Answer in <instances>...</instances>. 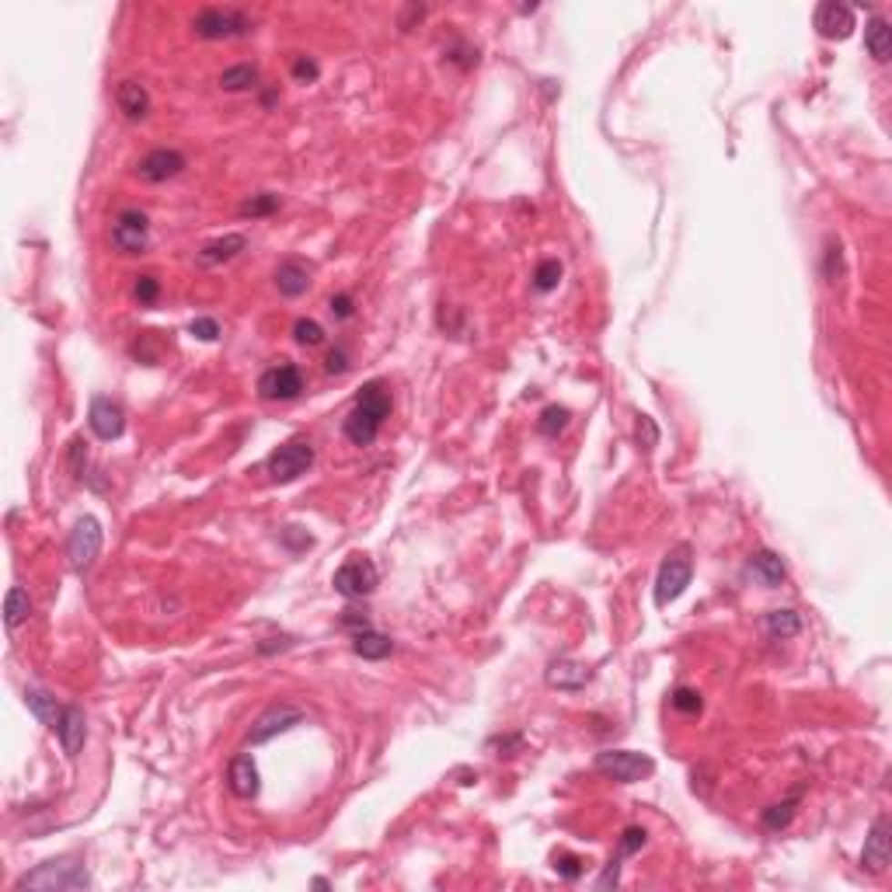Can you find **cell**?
I'll use <instances>...</instances> for the list:
<instances>
[{"mask_svg":"<svg viewBox=\"0 0 892 892\" xmlns=\"http://www.w3.org/2000/svg\"><path fill=\"white\" fill-rule=\"evenodd\" d=\"M391 405H395V401H391L387 384H384V380H370V384L359 391L353 412H349L345 422H342L345 439L356 443V446H370V443L380 436V429H384V418L391 415Z\"/></svg>","mask_w":892,"mask_h":892,"instance_id":"6da1fadb","label":"cell"},{"mask_svg":"<svg viewBox=\"0 0 892 892\" xmlns=\"http://www.w3.org/2000/svg\"><path fill=\"white\" fill-rule=\"evenodd\" d=\"M199 39H241V36H251V18L238 11V7H202L196 18H192Z\"/></svg>","mask_w":892,"mask_h":892,"instance_id":"7a4b0ae2","label":"cell"},{"mask_svg":"<svg viewBox=\"0 0 892 892\" xmlns=\"http://www.w3.org/2000/svg\"><path fill=\"white\" fill-rule=\"evenodd\" d=\"M91 886V875L84 865H70V861H49L39 865L36 872L21 875L18 889H87Z\"/></svg>","mask_w":892,"mask_h":892,"instance_id":"3957f363","label":"cell"},{"mask_svg":"<svg viewBox=\"0 0 892 892\" xmlns=\"http://www.w3.org/2000/svg\"><path fill=\"white\" fill-rule=\"evenodd\" d=\"M596 771L610 781H620V784H635V781L652 777L655 760L635 754V750H603V754H596Z\"/></svg>","mask_w":892,"mask_h":892,"instance_id":"277c9868","label":"cell"},{"mask_svg":"<svg viewBox=\"0 0 892 892\" xmlns=\"http://www.w3.org/2000/svg\"><path fill=\"white\" fill-rule=\"evenodd\" d=\"M691 575H694L691 551L680 548V551H673V555L662 561V569H659V579H655V607H670L673 600H680L683 590L691 586Z\"/></svg>","mask_w":892,"mask_h":892,"instance_id":"5b68a950","label":"cell"},{"mask_svg":"<svg viewBox=\"0 0 892 892\" xmlns=\"http://www.w3.org/2000/svg\"><path fill=\"white\" fill-rule=\"evenodd\" d=\"M377 582H380L377 565L363 555H353L349 561H342L335 579H332V586H335L345 600H363V596H370L374 590H377Z\"/></svg>","mask_w":892,"mask_h":892,"instance_id":"8992f818","label":"cell"},{"mask_svg":"<svg viewBox=\"0 0 892 892\" xmlns=\"http://www.w3.org/2000/svg\"><path fill=\"white\" fill-rule=\"evenodd\" d=\"M311 464H314V446L307 439H290L269 456V475H272V481L286 485V481H297L300 475H307Z\"/></svg>","mask_w":892,"mask_h":892,"instance_id":"52a82bcc","label":"cell"},{"mask_svg":"<svg viewBox=\"0 0 892 892\" xmlns=\"http://www.w3.org/2000/svg\"><path fill=\"white\" fill-rule=\"evenodd\" d=\"M67 555H70V565L80 575L95 565V558L101 555V523L95 516H80L77 523H74L70 540H67Z\"/></svg>","mask_w":892,"mask_h":892,"instance_id":"ba28073f","label":"cell"},{"mask_svg":"<svg viewBox=\"0 0 892 892\" xmlns=\"http://www.w3.org/2000/svg\"><path fill=\"white\" fill-rule=\"evenodd\" d=\"M112 244L119 255H139L150 244V227H147V213L143 210H122L116 223H112Z\"/></svg>","mask_w":892,"mask_h":892,"instance_id":"9c48e42d","label":"cell"},{"mask_svg":"<svg viewBox=\"0 0 892 892\" xmlns=\"http://www.w3.org/2000/svg\"><path fill=\"white\" fill-rule=\"evenodd\" d=\"M300 391H303V374H300L293 363L269 366V370L258 377V397H261V401H293Z\"/></svg>","mask_w":892,"mask_h":892,"instance_id":"30bf717a","label":"cell"},{"mask_svg":"<svg viewBox=\"0 0 892 892\" xmlns=\"http://www.w3.org/2000/svg\"><path fill=\"white\" fill-rule=\"evenodd\" d=\"M303 722V714L297 708H290V704H276V708H269V712L258 718L255 725H251V735H248V743L251 746H261V743H269V739H276V735L290 733L293 725Z\"/></svg>","mask_w":892,"mask_h":892,"instance_id":"8fae6325","label":"cell"},{"mask_svg":"<svg viewBox=\"0 0 892 892\" xmlns=\"http://www.w3.org/2000/svg\"><path fill=\"white\" fill-rule=\"evenodd\" d=\"M185 154L181 150H171V147H158V150H150L147 158L139 160L137 164V175L143 181H168V179H175V175H181L185 171Z\"/></svg>","mask_w":892,"mask_h":892,"instance_id":"7c38bea8","label":"cell"},{"mask_svg":"<svg viewBox=\"0 0 892 892\" xmlns=\"http://www.w3.org/2000/svg\"><path fill=\"white\" fill-rule=\"evenodd\" d=\"M815 32L823 36V39H851L854 32V11L847 4H836V0H826V4H819L815 7Z\"/></svg>","mask_w":892,"mask_h":892,"instance_id":"4fadbf2b","label":"cell"},{"mask_svg":"<svg viewBox=\"0 0 892 892\" xmlns=\"http://www.w3.org/2000/svg\"><path fill=\"white\" fill-rule=\"evenodd\" d=\"M889 857H892V847H889V819L886 815H878L872 823V830L865 836V851H861V868H868L872 875H882L889 868Z\"/></svg>","mask_w":892,"mask_h":892,"instance_id":"5bb4252c","label":"cell"},{"mask_svg":"<svg viewBox=\"0 0 892 892\" xmlns=\"http://www.w3.org/2000/svg\"><path fill=\"white\" fill-rule=\"evenodd\" d=\"M87 425L98 439H119L122 429H126V415L112 397H95L91 412H87Z\"/></svg>","mask_w":892,"mask_h":892,"instance_id":"9a60e30c","label":"cell"},{"mask_svg":"<svg viewBox=\"0 0 892 892\" xmlns=\"http://www.w3.org/2000/svg\"><path fill=\"white\" fill-rule=\"evenodd\" d=\"M244 248H248V238H244V234H223V238L202 244V248H199V255H196V261L202 265V269H210V265H220V261L238 258Z\"/></svg>","mask_w":892,"mask_h":892,"instance_id":"2e32d148","label":"cell"},{"mask_svg":"<svg viewBox=\"0 0 892 892\" xmlns=\"http://www.w3.org/2000/svg\"><path fill=\"white\" fill-rule=\"evenodd\" d=\"M276 286L282 297H290V300L303 297L307 286H311V269H307L303 261H297V258H286V261L276 269Z\"/></svg>","mask_w":892,"mask_h":892,"instance_id":"e0dca14e","label":"cell"},{"mask_svg":"<svg viewBox=\"0 0 892 892\" xmlns=\"http://www.w3.org/2000/svg\"><path fill=\"white\" fill-rule=\"evenodd\" d=\"M261 777H258V767H255V760L251 756L244 754V756H238V760H231V771H227V784H231V792L238 795V798H255L258 795V784Z\"/></svg>","mask_w":892,"mask_h":892,"instance_id":"ac0fdd59","label":"cell"},{"mask_svg":"<svg viewBox=\"0 0 892 892\" xmlns=\"http://www.w3.org/2000/svg\"><path fill=\"white\" fill-rule=\"evenodd\" d=\"M84 733H87V725H84V712H80L77 704H67L60 714V722H56V735H60L63 750L70 756L80 754V746H84Z\"/></svg>","mask_w":892,"mask_h":892,"instance_id":"d6986e66","label":"cell"},{"mask_svg":"<svg viewBox=\"0 0 892 892\" xmlns=\"http://www.w3.org/2000/svg\"><path fill=\"white\" fill-rule=\"evenodd\" d=\"M116 105H119V112H126L129 119H143L150 112V95H147V87L139 80H122L119 87H116Z\"/></svg>","mask_w":892,"mask_h":892,"instance_id":"ffe728a7","label":"cell"},{"mask_svg":"<svg viewBox=\"0 0 892 892\" xmlns=\"http://www.w3.org/2000/svg\"><path fill=\"white\" fill-rule=\"evenodd\" d=\"M548 683L558 687V691H579V687L590 683V670L582 662H572V659H558L548 670Z\"/></svg>","mask_w":892,"mask_h":892,"instance_id":"44dd1931","label":"cell"},{"mask_svg":"<svg viewBox=\"0 0 892 892\" xmlns=\"http://www.w3.org/2000/svg\"><path fill=\"white\" fill-rule=\"evenodd\" d=\"M750 572H754V579L760 582V586H767V590H777L781 582H784V561L781 558L774 555V551H756L754 558H750Z\"/></svg>","mask_w":892,"mask_h":892,"instance_id":"7402d4cb","label":"cell"},{"mask_svg":"<svg viewBox=\"0 0 892 892\" xmlns=\"http://www.w3.org/2000/svg\"><path fill=\"white\" fill-rule=\"evenodd\" d=\"M865 49L868 56L878 63H886L892 56V28L886 18H872L865 25Z\"/></svg>","mask_w":892,"mask_h":892,"instance_id":"603a6c76","label":"cell"},{"mask_svg":"<svg viewBox=\"0 0 892 892\" xmlns=\"http://www.w3.org/2000/svg\"><path fill=\"white\" fill-rule=\"evenodd\" d=\"M353 652H356L359 659H374V662H380V659H387V655L395 652V641H391L387 635H380V631H374V628H366V631L353 635Z\"/></svg>","mask_w":892,"mask_h":892,"instance_id":"cb8c5ba5","label":"cell"},{"mask_svg":"<svg viewBox=\"0 0 892 892\" xmlns=\"http://www.w3.org/2000/svg\"><path fill=\"white\" fill-rule=\"evenodd\" d=\"M25 704H28V712L36 714L42 725L56 729V722H60V714H63V708L56 704V697H49L46 691H25Z\"/></svg>","mask_w":892,"mask_h":892,"instance_id":"d4e9b609","label":"cell"},{"mask_svg":"<svg viewBox=\"0 0 892 892\" xmlns=\"http://www.w3.org/2000/svg\"><path fill=\"white\" fill-rule=\"evenodd\" d=\"M28 614H32V596L25 593L21 586L7 590V596H4V624L18 628L21 620H28Z\"/></svg>","mask_w":892,"mask_h":892,"instance_id":"484cf974","label":"cell"},{"mask_svg":"<svg viewBox=\"0 0 892 892\" xmlns=\"http://www.w3.org/2000/svg\"><path fill=\"white\" fill-rule=\"evenodd\" d=\"M764 624H767V635H774V638H795L798 631H802V617L795 614V610H788V607L771 610Z\"/></svg>","mask_w":892,"mask_h":892,"instance_id":"4316f807","label":"cell"},{"mask_svg":"<svg viewBox=\"0 0 892 892\" xmlns=\"http://www.w3.org/2000/svg\"><path fill=\"white\" fill-rule=\"evenodd\" d=\"M258 84V67L255 63H241V67H231L220 74V87L223 91H248Z\"/></svg>","mask_w":892,"mask_h":892,"instance_id":"83f0119b","label":"cell"},{"mask_svg":"<svg viewBox=\"0 0 892 892\" xmlns=\"http://www.w3.org/2000/svg\"><path fill=\"white\" fill-rule=\"evenodd\" d=\"M569 418H572V412H569V408H561V405H548V408L540 412V418H537V429H540L548 439H558L565 429H569Z\"/></svg>","mask_w":892,"mask_h":892,"instance_id":"f1b7e54d","label":"cell"},{"mask_svg":"<svg viewBox=\"0 0 892 892\" xmlns=\"http://www.w3.org/2000/svg\"><path fill=\"white\" fill-rule=\"evenodd\" d=\"M558 282H561V261L558 258H544L534 272L537 293H551V290H558Z\"/></svg>","mask_w":892,"mask_h":892,"instance_id":"f546056e","label":"cell"},{"mask_svg":"<svg viewBox=\"0 0 892 892\" xmlns=\"http://www.w3.org/2000/svg\"><path fill=\"white\" fill-rule=\"evenodd\" d=\"M279 210V196H272V192H258V196H251V199H244L241 202V217H269V213H276Z\"/></svg>","mask_w":892,"mask_h":892,"instance_id":"4dcf8cb0","label":"cell"},{"mask_svg":"<svg viewBox=\"0 0 892 892\" xmlns=\"http://www.w3.org/2000/svg\"><path fill=\"white\" fill-rule=\"evenodd\" d=\"M795 802H798V798H788V802L771 805V809L764 813V826H767V830H784V826L795 819Z\"/></svg>","mask_w":892,"mask_h":892,"instance_id":"1f68e13d","label":"cell"},{"mask_svg":"<svg viewBox=\"0 0 892 892\" xmlns=\"http://www.w3.org/2000/svg\"><path fill=\"white\" fill-rule=\"evenodd\" d=\"M645 840H649V833L641 830V826H628L624 830V836H620V847H617V861H624V857H631L635 851H641L645 847Z\"/></svg>","mask_w":892,"mask_h":892,"instance_id":"d6a6232c","label":"cell"},{"mask_svg":"<svg viewBox=\"0 0 892 892\" xmlns=\"http://www.w3.org/2000/svg\"><path fill=\"white\" fill-rule=\"evenodd\" d=\"M293 338H297L300 345H321V342H324V328H321L318 321L300 318L297 324H293Z\"/></svg>","mask_w":892,"mask_h":892,"instance_id":"836d02e7","label":"cell"},{"mask_svg":"<svg viewBox=\"0 0 892 892\" xmlns=\"http://www.w3.org/2000/svg\"><path fill=\"white\" fill-rule=\"evenodd\" d=\"M673 708H676V712H683V714H701L704 701H701V694H697V691H691V687H676V691H673Z\"/></svg>","mask_w":892,"mask_h":892,"instance_id":"e575fe53","label":"cell"},{"mask_svg":"<svg viewBox=\"0 0 892 892\" xmlns=\"http://www.w3.org/2000/svg\"><path fill=\"white\" fill-rule=\"evenodd\" d=\"M133 297L143 303V307H150V303H158L160 297V282L154 276H139L137 286H133Z\"/></svg>","mask_w":892,"mask_h":892,"instance_id":"d590c367","label":"cell"},{"mask_svg":"<svg viewBox=\"0 0 892 892\" xmlns=\"http://www.w3.org/2000/svg\"><path fill=\"white\" fill-rule=\"evenodd\" d=\"M70 475L74 477H84V467H87V443L84 439H70Z\"/></svg>","mask_w":892,"mask_h":892,"instance_id":"8d00e7d4","label":"cell"},{"mask_svg":"<svg viewBox=\"0 0 892 892\" xmlns=\"http://www.w3.org/2000/svg\"><path fill=\"white\" fill-rule=\"evenodd\" d=\"M318 74H321V67L311 60V56H297V60H293V77H297L300 84H314Z\"/></svg>","mask_w":892,"mask_h":892,"instance_id":"74e56055","label":"cell"},{"mask_svg":"<svg viewBox=\"0 0 892 892\" xmlns=\"http://www.w3.org/2000/svg\"><path fill=\"white\" fill-rule=\"evenodd\" d=\"M555 872L561 875V878L575 882V878L582 875V861H579L575 854H561V857H555Z\"/></svg>","mask_w":892,"mask_h":892,"instance_id":"f35d334b","label":"cell"},{"mask_svg":"<svg viewBox=\"0 0 892 892\" xmlns=\"http://www.w3.org/2000/svg\"><path fill=\"white\" fill-rule=\"evenodd\" d=\"M189 332L196 338H202V342H217L220 338V324L213 318H196L192 324H189Z\"/></svg>","mask_w":892,"mask_h":892,"instance_id":"ab89813d","label":"cell"},{"mask_svg":"<svg viewBox=\"0 0 892 892\" xmlns=\"http://www.w3.org/2000/svg\"><path fill=\"white\" fill-rule=\"evenodd\" d=\"M638 443L645 450H652L655 443H659V429H655V422L649 415H638Z\"/></svg>","mask_w":892,"mask_h":892,"instance_id":"60d3db41","label":"cell"},{"mask_svg":"<svg viewBox=\"0 0 892 892\" xmlns=\"http://www.w3.org/2000/svg\"><path fill=\"white\" fill-rule=\"evenodd\" d=\"M342 628H353V631L359 635V631H366V628H374V624H370V617L359 614V610H345V614H342Z\"/></svg>","mask_w":892,"mask_h":892,"instance_id":"b9f144b4","label":"cell"},{"mask_svg":"<svg viewBox=\"0 0 892 892\" xmlns=\"http://www.w3.org/2000/svg\"><path fill=\"white\" fill-rule=\"evenodd\" d=\"M328 307H332V314H335V318H342V321L353 318V297H349V293H338V297H332V303H328Z\"/></svg>","mask_w":892,"mask_h":892,"instance_id":"7bdbcfd3","label":"cell"},{"mask_svg":"<svg viewBox=\"0 0 892 892\" xmlns=\"http://www.w3.org/2000/svg\"><path fill=\"white\" fill-rule=\"evenodd\" d=\"M324 370H328V374H345V370H349V356H345V349H335V353L328 356V363H324Z\"/></svg>","mask_w":892,"mask_h":892,"instance_id":"ee69618b","label":"cell"},{"mask_svg":"<svg viewBox=\"0 0 892 892\" xmlns=\"http://www.w3.org/2000/svg\"><path fill=\"white\" fill-rule=\"evenodd\" d=\"M840 272V244H826V279H836Z\"/></svg>","mask_w":892,"mask_h":892,"instance_id":"f6af8a7d","label":"cell"}]
</instances>
